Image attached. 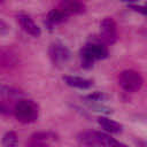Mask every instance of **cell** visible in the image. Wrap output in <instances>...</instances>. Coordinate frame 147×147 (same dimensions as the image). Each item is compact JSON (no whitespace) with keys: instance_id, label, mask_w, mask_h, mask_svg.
Masks as SVG:
<instances>
[{"instance_id":"cell-1","label":"cell","mask_w":147,"mask_h":147,"mask_svg":"<svg viewBox=\"0 0 147 147\" xmlns=\"http://www.w3.org/2000/svg\"><path fill=\"white\" fill-rule=\"evenodd\" d=\"M108 56V48L102 41H91L87 42L79 53L80 65L84 69H91L95 61L103 60Z\"/></svg>"},{"instance_id":"cell-15","label":"cell","mask_w":147,"mask_h":147,"mask_svg":"<svg viewBox=\"0 0 147 147\" xmlns=\"http://www.w3.org/2000/svg\"><path fill=\"white\" fill-rule=\"evenodd\" d=\"M84 99L87 100V102H96V103H99V102L106 101L108 99V96L106 94L101 93V92H94L92 94H88V95L84 96Z\"/></svg>"},{"instance_id":"cell-16","label":"cell","mask_w":147,"mask_h":147,"mask_svg":"<svg viewBox=\"0 0 147 147\" xmlns=\"http://www.w3.org/2000/svg\"><path fill=\"white\" fill-rule=\"evenodd\" d=\"M0 93H1L2 95L7 96V98H11V96H17V95H20V93H18L17 90H14V88H10V87H2Z\"/></svg>"},{"instance_id":"cell-13","label":"cell","mask_w":147,"mask_h":147,"mask_svg":"<svg viewBox=\"0 0 147 147\" xmlns=\"http://www.w3.org/2000/svg\"><path fill=\"white\" fill-rule=\"evenodd\" d=\"M1 144H2L3 147H17L18 138H17L16 132H14V131L6 132L3 134V137H2Z\"/></svg>"},{"instance_id":"cell-22","label":"cell","mask_w":147,"mask_h":147,"mask_svg":"<svg viewBox=\"0 0 147 147\" xmlns=\"http://www.w3.org/2000/svg\"><path fill=\"white\" fill-rule=\"evenodd\" d=\"M3 1H5V0H0V3H2V2H3Z\"/></svg>"},{"instance_id":"cell-17","label":"cell","mask_w":147,"mask_h":147,"mask_svg":"<svg viewBox=\"0 0 147 147\" xmlns=\"http://www.w3.org/2000/svg\"><path fill=\"white\" fill-rule=\"evenodd\" d=\"M25 147H49V146L47 145V142L30 139V141H29V142L25 145Z\"/></svg>"},{"instance_id":"cell-10","label":"cell","mask_w":147,"mask_h":147,"mask_svg":"<svg viewBox=\"0 0 147 147\" xmlns=\"http://www.w3.org/2000/svg\"><path fill=\"white\" fill-rule=\"evenodd\" d=\"M95 134H96V139L100 147H127L125 144L116 140L115 138L110 137L108 133L95 131Z\"/></svg>"},{"instance_id":"cell-2","label":"cell","mask_w":147,"mask_h":147,"mask_svg":"<svg viewBox=\"0 0 147 147\" xmlns=\"http://www.w3.org/2000/svg\"><path fill=\"white\" fill-rule=\"evenodd\" d=\"M14 114L18 122L23 124H30L38 119L39 107L30 99H18L14 107Z\"/></svg>"},{"instance_id":"cell-19","label":"cell","mask_w":147,"mask_h":147,"mask_svg":"<svg viewBox=\"0 0 147 147\" xmlns=\"http://www.w3.org/2000/svg\"><path fill=\"white\" fill-rule=\"evenodd\" d=\"M8 32H9V26H8V24H7L5 21L0 20V34L5 36V34H7Z\"/></svg>"},{"instance_id":"cell-20","label":"cell","mask_w":147,"mask_h":147,"mask_svg":"<svg viewBox=\"0 0 147 147\" xmlns=\"http://www.w3.org/2000/svg\"><path fill=\"white\" fill-rule=\"evenodd\" d=\"M7 110H8V109H7V107L0 102V113H3V114H6V113H8Z\"/></svg>"},{"instance_id":"cell-8","label":"cell","mask_w":147,"mask_h":147,"mask_svg":"<svg viewBox=\"0 0 147 147\" xmlns=\"http://www.w3.org/2000/svg\"><path fill=\"white\" fill-rule=\"evenodd\" d=\"M63 82L71 87L79 90H88L93 86V82L87 78L78 77V76H63Z\"/></svg>"},{"instance_id":"cell-3","label":"cell","mask_w":147,"mask_h":147,"mask_svg":"<svg viewBox=\"0 0 147 147\" xmlns=\"http://www.w3.org/2000/svg\"><path fill=\"white\" fill-rule=\"evenodd\" d=\"M118 84L124 91L134 93L141 88L144 84V79L138 71L127 69V70L122 71L118 75Z\"/></svg>"},{"instance_id":"cell-7","label":"cell","mask_w":147,"mask_h":147,"mask_svg":"<svg viewBox=\"0 0 147 147\" xmlns=\"http://www.w3.org/2000/svg\"><path fill=\"white\" fill-rule=\"evenodd\" d=\"M17 20H18V22H20L22 29H23L28 34H30V36H32V37H34V38L40 37L41 30H40V28L33 22V20H32L30 16L24 15V14H21V15L17 16Z\"/></svg>"},{"instance_id":"cell-12","label":"cell","mask_w":147,"mask_h":147,"mask_svg":"<svg viewBox=\"0 0 147 147\" xmlns=\"http://www.w3.org/2000/svg\"><path fill=\"white\" fill-rule=\"evenodd\" d=\"M67 18H68V15L64 14L62 10H60L57 8V9H52L48 13L46 22H47L48 26H55V25H59V24L63 23Z\"/></svg>"},{"instance_id":"cell-21","label":"cell","mask_w":147,"mask_h":147,"mask_svg":"<svg viewBox=\"0 0 147 147\" xmlns=\"http://www.w3.org/2000/svg\"><path fill=\"white\" fill-rule=\"evenodd\" d=\"M123 1H126V2H136L138 0H123Z\"/></svg>"},{"instance_id":"cell-5","label":"cell","mask_w":147,"mask_h":147,"mask_svg":"<svg viewBox=\"0 0 147 147\" xmlns=\"http://www.w3.org/2000/svg\"><path fill=\"white\" fill-rule=\"evenodd\" d=\"M49 57L54 65L61 67L65 64L70 59V51L67 46L60 42H54L49 46Z\"/></svg>"},{"instance_id":"cell-9","label":"cell","mask_w":147,"mask_h":147,"mask_svg":"<svg viewBox=\"0 0 147 147\" xmlns=\"http://www.w3.org/2000/svg\"><path fill=\"white\" fill-rule=\"evenodd\" d=\"M98 124H99L105 131H107V132H109V133H115V134H117V133H121L122 130H123V125H122L121 123H118V122H116V121H114V119H110V118H108V117H106V116H100V117H98Z\"/></svg>"},{"instance_id":"cell-14","label":"cell","mask_w":147,"mask_h":147,"mask_svg":"<svg viewBox=\"0 0 147 147\" xmlns=\"http://www.w3.org/2000/svg\"><path fill=\"white\" fill-rule=\"evenodd\" d=\"M55 138H56V136L53 132H37V133H33L31 136V139L38 140V141H44V142H47L49 140H54Z\"/></svg>"},{"instance_id":"cell-6","label":"cell","mask_w":147,"mask_h":147,"mask_svg":"<svg viewBox=\"0 0 147 147\" xmlns=\"http://www.w3.org/2000/svg\"><path fill=\"white\" fill-rule=\"evenodd\" d=\"M85 8L86 7L82 0H61L59 3V9L68 16L82 14L85 11Z\"/></svg>"},{"instance_id":"cell-4","label":"cell","mask_w":147,"mask_h":147,"mask_svg":"<svg viewBox=\"0 0 147 147\" xmlns=\"http://www.w3.org/2000/svg\"><path fill=\"white\" fill-rule=\"evenodd\" d=\"M117 25L111 17H105L100 23V39L105 44H115L117 41Z\"/></svg>"},{"instance_id":"cell-18","label":"cell","mask_w":147,"mask_h":147,"mask_svg":"<svg viewBox=\"0 0 147 147\" xmlns=\"http://www.w3.org/2000/svg\"><path fill=\"white\" fill-rule=\"evenodd\" d=\"M130 9L134 10V11H138L142 15H146V7L145 6H137V5H129L127 6Z\"/></svg>"},{"instance_id":"cell-11","label":"cell","mask_w":147,"mask_h":147,"mask_svg":"<svg viewBox=\"0 0 147 147\" xmlns=\"http://www.w3.org/2000/svg\"><path fill=\"white\" fill-rule=\"evenodd\" d=\"M78 141L86 147H100L95 131H83L77 137Z\"/></svg>"}]
</instances>
